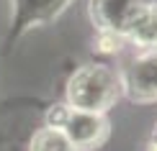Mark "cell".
<instances>
[{
    "mask_svg": "<svg viewBox=\"0 0 157 151\" xmlns=\"http://www.w3.org/2000/svg\"><path fill=\"white\" fill-rule=\"evenodd\" d=\"M121 97L134 105L157 102V51H139L119 69Z\"/></svg>",
    "mask_w": 157,
    "mask_h": 151,
    "instance_id": "obj_5",
    "label": "cell"
},
{
    "mask_svg": "<svg viewBox=\"0 0 157 151\" xmlns=\"http://www.w3.org/2000/svg\"><path fill=\"white\" fill-rule=\"evenodd\" d=\"M147 151H157V131H152V138L147 143Z\"/></svg>",
    "mask_w": 157,
    "mask_h": 151,
    "instance_id": "obj_8",
    "label": "cell"
},
{
    "mask_svg": "<svg viewBox=\"0 0 157 151\" xmlns=\"http://www.w3.org/2000/svg\"><path fill=\"white\" fill-rule=\"evenodd\" d=\"M26 151H77V149L70 143V138L57 126L44 123L31 133L29 143H26Z\"/></svg>",
    "mask_w": 157,
    "mask_h": 151,
    "instance_id": "obj_7",
    "label": "cell"
},
{
    "mask_svg": "<svg viewBox=\"0 0 157 151\" xmlns=\"http://www.w3.org/2000/svg\"><path fill=\"white\" fill-rule=\"evenodd\" d=\"M44 123L57 126L64 136L70 138V143L77 151H95L108 141L111 136V120L103 113H88V110H75L67 108L64 102L52 105L47 110Z\"/></svg>",
    "mask_w": 157,
    "mask_h": 151,
    "instance_id": "obj_2",
    "label": "cell"
},
{
    "mask_svg": "<svg viewBox=\"0 0 157 151\" xmlns=\"http://www.w3.org/2000/svg\"><path fill=\"white\" fill-rule=\"evenodd\" d=\"M121 97L119 69L108 62H85L64 82V105L106 115Z\"/></svg>",
    "mask_w": 157,
    "mask_h": 151,
    "instance_id": "obj_1",
    "label": "cell"
},
{
    "mask_svg": "<svg viewBox=\"0 0 157 151\" xmlns=\"http://www.w3.org/2000/svg\"><path fill=\"white\" fill-rule=\"evenodd\" d=\"M142 0H90L88 13L95 28V41L98 51L103 54H119L124 46V28H126L129 18L134 16L136 5Z\"/></svg>",
    "mask_w": 157,
    "mask_h": 151,
    "instance_id": "obj_3",
    "label": "cell"
},
{
    "mask_svg": "<svg viewBox=\"0 0 157 151\" xmlns=\"http://www.w3.org/2000/svg\"><path fill=\"white\" fill-rule=\"evenodd\" d=\"M155 131H157V123H155Z\"/></svg>",
    "mask_w": 157,
    "mask_h": 151,
    "instance_id": "obj_9",
    "label": "cell"
},
{
    "mask_svg": "<svg viewBox=\"0 0 157 151\" xmlns=\"http://www.w3.org/2000/svg\"><path fill=\"white\" fill-rule=\"evenodd\" d=\"M72 0H10V26L5 34V51H10L18 41L34 28L54 23Z\"/></svg>",
    "mask_w": 157,
    "mask_h": 151,
    "instance_id": "obj_4",
    "label": "cell"
},
{
    "mask_svg": "<svg viewBox=\"0 0 157 151\" xmlns=\"http://www.w3.org/2000/svg\"><path fill=\"white\" fill-rule=\"evenodd\" d=\"M121 38L139 51H157V0H142L136 5Z\"/></svg>",
    "mask_w": 157,
    "mask_h": 151,
    "instance_id": "obj_6",
    "label": "cell"
}]
</instances>
